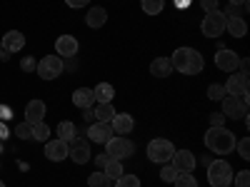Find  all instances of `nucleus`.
Returning <instances> with one entry per match:
<instances>
[{
  "label": "nucleus",
  "mask_w": 250,
  "mask_h": 187,
  "mask_svg": "<svg viewBox=\"0 0 250 187\" xmlns=\"http://www.w3.org/2000/svg\"><path fill=\"white\" fill-rule=\"evenodd\" d=\"M173 182H175V187H198V180L190 172H178V177Z\"/></svg>",
  "instance_id": "obj_30"
},
{
  "label": "nucleus",
  "mask_w": 250,
  "mask_h": 187,
  "mask_svg": "<svg viewBox=\"0 0 250 187\" xmlns=\"http://www.w3.org/2000/svg\"><path fill=\"white\" fill-rule=\"evenodd\" d=\"M0 50H3V43H0Z\"/></svg>",
  "instance_id": "obj_49"
},
{
  "label": "nucleus",
  "mask_w": 250,
  "mask_h": 187,
  "mask_svg": "<svg viewBox=\"0 0 250 187\" xmlns=\"http://www.w3.org/2000/svg\"><path fill=\"white\" fill-rule=\"evenodd\" d=\"M13 117V110L8 105H0V120H10Z\"/></svg>",
  "instance_id": "obj_42"
},
{
  "label": "nucleus",
  "mask_w": 250,
  "mask_h": 187,
  "mask_svg": "<svg viewBox=\"0 0 250 187\" xmlns=\"http://www.w3.org/2000/svg\"><path fill=\"white\" fill-rule=\"evenodd\" d=\"M62 70H65V62H62L60 55H45L43 60H38V68H35V73L43 80H55L58 75H62Z\"/></svg>",
  "instance_id": "obj_4"
},
{
  "label": "nucleus",
  "mask_w": 250,
  "mask_h": 187,
  "mask_svg": "<svg viewBox=\"0 0 250 187\" xmlns=\"http://www.w3.org/2000/svg\"><path fill=\"white\" fill-rule=\"evenodd\" d=\"M105 20H108V10L100 8V5H95V8H90L88 15H85V25H88V28H103V25H105Z\"/></svg>",
  "instance_id": "obj_20"
},
{
  "label": "nucleus",
  "mask_w": 250,
  "mask_h": 187,
  "mask_svg": "<svg viewBox=\"0 0 250 187\" xmlns=\"http://www.w3.org/2000/svg\"><path fill=\"white\" fill-rule=\"evenodd\" d=\"M78 40H75V35H60L58 40H55V53L60 55V57H75L78 55Z\"/></svg>",
  "instance_id": "obj_15"
},
{
  "label": "nucleus",
  "mask_w": 250,
  "mask_h": 187,
  "mask_svg": "<svg viewBox=\"0 0 250 187\" xmlns=\"http://www.w3.org/2000/svg\"><path fill=\"white\" fill-rule=\"evenodd\" d=\"M68 157L75 162V165H85V162H90V157H93V152H90V142L88 140H70L68 142Z\"/></svg>",
  "instance_id": "obj_9"
},
{
  "label": "nucleus",
  "mask_w": 250,
  "mask_h": 187,
  "mask_svg": "<svg viewBox=\"0 0 250 187\" xmlns=\"http://www.w3.org/2000/svg\"><path fill=\"white\" fill-rule=\"evenodd\" d=\"M230 5H248V0H230Z\"/></svg>",
  "instance_id": "obj_46"
},
{
  "label": "nucleus",
  "mask_w": 250,
  "mask_h": 187,
  "mask_svg": "<svg viewBox=\"0 0 250 187\" xmlns=\"http://www.w3.org/2000/svg\"><path fill=\"white\" fill-rule=\"evenodd\" d=\"M170 165L178 172H193L195 165H198V157L190 150H175L173 157H170Z\"/></svg>",
  "instance_id": "obj_12"
},
{
  "label": "nucleus",
  "mask_w": 250,
  "mask_h": 187,
  "mask_svg": "<svg viewBox=\"0 0 250 187\" xmlns=\"http://www.w3.org/2000/svg\"><path fill=\"white\" fill-rule=\"evenodd\" d=\"M220 102H223V115H225V117H230V120H243V117H248V102H243L240 97L225 95Z\"/></svg>",
  "instance_id": "obj_8"
},
{
  "label": "nucleus",
  "mask_w": 250,
  "mask_h": 187,
  "mask_svg": "<svg viewBox=\"0 0 250 187\" xmlns=\"http://www.w3.org/2000/svg\"><path fill=\"white\" fill-rule=\"evenodd\" d=\"M83 120H85L88 125L98 122V120H95V112H93V108H85V110H83Z\"/></svg>",
  "instance_id": "obj_40"
},
{
  "label": "nucleus",
  "mask_w": 250,
  "mask_h": 187,
  "mask_svg": "<svg viewBox=\"0 0 250 187\" xmlns=\"http://www.w3.org/2000/svg\"><path fill=\"white\" fill-rule=\"evenodd\" d=\"M173 152H175L173 142H170V140H165V137H155V140L148 142V157H150L153 162H160V165L170 162Z\"/></svg>",
  "instance_id": "obj_6"
},
{
  "label": "nucleus",
  "mask_w": 250,
  "mask_h": 187,
  "mask_svg": "<svg viewBox=\"0 0 250 187\" xmlns=\"http://www.w3.org/2000/svg\"><path fill=\"white\" fill-rule=\"evenodd\" d=\"M48 137H50V128H48L45 122L33 125V140H38V142H48Z\"/></svg>",
  "instance_id": "obj_29"
},
{
  "label": "nucleus",
  "mask_w": 250,
  "mask_h": 187,
  "mask_svg": "<svg viewBox=\"0 0 250 187\" xmlns=\"http://www.w3.org/2000/svg\"><path fill=\"white\" fill-rule=\"evenodd\" d=\"M173 73V65H170V57H155L150 62V75L155 77H168Z\"/></svg>",
  "instance_id": "obj_22"
},
{
  "label": "nucleus",
  "mask_w": 250,
  "mask_h": 187,
  "mask_svg": "<svg viewBox=\"0 0 250 187\" xmlns=\"http://www.w3.org/2000/svg\"><path fill=\"white\" fill-rule=\"evenodd\" d=\"M225 93L233 95V97H240L243 102H248V73H238V75H230L225 82Z\"/></svg>",
  "instance_id": "obj_10"
},
{
  "label": "nucleus",
  "mask_w": 250,
  "mask_h": 187,
  "mask_svg": "<svg viewBox=\"0 0 250 187\" xmlns=\"http://www.w3.org/2000/svg\"><path fill=\"white\" fill-rule=\"evenodd\" d=\"M225 30L230 33L233 37H245V33H248V23H245L243 18L230 15V18H225Z\"/></svg>",
  "instance_id": "obj_21"
},
{
  "label": "nucleus",
  "mask_w": 250,
  "mask_h": 187,
  "mask_svg": "<svg viewBox=\"0 0 250 187\" xmlns=\"http://www.w3.org/2000/svg\"><path fill=\"white\" fill-rule=\"evenodd\" d=\"M43 117H45V102L43 100H30L25 105V122L38 125V122H43Z\"/></svg>",
  "instance_id": "obj_18"
},
{
  "label": "nucleus",
  "mask_w": 250,
  "mask_h": 187,
  "mask_svg": "<svg viewBox=\"0 0 250 187\" xmlns=\"http://www.w3.org/2000/svg\"><path fill=\"white\" fill-rule=\"evenodd\" d=\"M110 128H113L115 135H128V132L135 128V120H133V115H128V112H115V117L110 120Z\"/></svg>",
  "instance_id": "obj_16"
},
{
  "label": "nucleus",
  "mask_w": 250,
  "mask_h": 187,
  "mask_svg": "<svg viewBox=\"0 0 250 187\" xmlns=\"http://www.w3.org/2000/svg\"><path fill=\"white\" fill-rule=\"evenodd\" d=\"M228 187H233V185H228Z\"/></svg>",
  "instance_id": "obj_50"
},
{
  "label": "nucleus",
  "mask_w": 250,
  "mask_h": 187,
  "mask_svg": "<svg viewBox=\"0 0 250 187\" xmlns=\"http://www.w3.org/2000/svg\"><path fill=\"white\" fill-rule=\"evenodd\" d=\"M140 5L148 15H160V10L165 8V0H140Z\"/></svg>",
  "instance_id": "obj_28"
},
{
  "label": "nucleus",
  "mask_w": 250,
  "mask_h": 187,
  "mask_svg": "<svg viewBox=\"0 0 250 187\" xmlns=\"http://www.w3.org/2000/svg\"><path fill=\"white\" fill-rule=\"evenodd\" d=\"M135 152V145L128 137H110L105 142V155L110 160H125V157H133Z\"/></svg>",
  "instance_id": "obj_7"
},
{
  "label": "nucleus",
  "mask_w": 250,
  "mask_h": 187,
  "mask_svg": "<svg viewBox=\"0 0 250 187\" xmlns=\"http://www.w3.org/2000/svg\"><path fill=\"white\" fill-rule=\"evenodd\" d=\"M75 135H78V130H75V125H73V122L62 120V122L58 125V137H60V140L70 142V140H75Z\"/></svg>",
  "instance_id": "obj_25"
},
{
  "label": "nucleus",
  "mask_w": 250,
  "mask_h": 187,
  "mask_svg": "<svg viewBox=\"0 0 250 187\" xmlns=\"http://www.w3.org/2000/svg\"><path fill=\"white\" fill-rule=\"evenodd\" d=\"M0 187H5V182H3V180H0Z\"/></svg>",
  "instance_id": "obj_48"
},
{
  "label": "nucleus",
  "mask_w": 250,
  "mask_h": 187,
  "mask_svg": "<svg viewBox=\"0 0 250 187\" xmlns=\"http://www.w3.org/2000/svg\"><path fill=\"white\" fill-rule=\"evenodd\" d=\"M235 150H238V155H240L243 160H250V140L243 137L240 142H235Z\"/></svg>",
  "instance_id": "obj_35"
},
{
  "label": "nucleus",
  "mask_w": 250,
  "mask_h": 187,
  "mask_svg": "<svg viewBox=\"0 0 250 187\" xmlns=\"http://www.w3.org/2000/svg\"><path fill=\"white\" fill-rule=\"evenodd\" d=\"M175 177H178V170L173 168V165L165 162V165H163V170H160V180H163V182H173Z\"/></svg>",
  "instance_id": "obj_33"
},
{
  "label": "nucleus",
  "mask_w": 250,
  "mask_h": 187,
  "mask_svg": "<svg viewBox=\"0 0 250 187\" xmlns=\"http://www.w3.org/2000/svg\"><path fill=\"white\" fill-rule=\"evenodd\" d=\"M115 187H140V177L138 175H120L115 180Z\"/></svg>",
  "instance_id": "obj_31"
},
{
  "label": "nucleus",
  "mask_w": 250,
  "mask_h": 187,
  "mask_svg": "<svg viewBox=\"0 0 250 187\" xmlns=\"http://www.w3.org/2000/svg\"><path fill=\"white\" fill-rule=\"evenodd\" d=\"M73 105L75 108H93L95 105V95H93V88H78L73 93Z\"/></svg>",
  "instance_id": "obj_19"
},
{
  "label": "nucleus",
  "mask_w": 250,
  "mask_h": 187,
  "mask_svg": "<svg viewBox=\"0 0 250 187\" xmlns=\"http://www.w3.org/2000/svg\"><path fill=\"white\" fill-rule=\"evenodd\" d=\"M200 33L205 37H220L225 33V15H223V10L205 13L203 23H200Z\"/></svg>",
  "instance_id": "obj_5"
},
{
  "label": "nucleus",
  "mask_w": 250,
  "mask_h": 187,
  "mask_svg": "<svg viewBox=\"0 0 250 187\" xmlns=\"http://www.w3.org/2000/svg\"><path fill=\"white\" fill-rule=\"evenodd\" d=\"M228 93H225V88L223 85H218V82H213V85L210 88H208V97H210V100H223Z\"/></svg>",
  "instance_id": "obj_34"
},
{
  "label": "nucleus",
  "mask_w": 250,
  "mask_h": 187,
  "mask_svg": "<svg viewBox=\"0 0 250 187\" xmlns=\"http://www.w3.org/2000/svg\"><path fill=\"white\" fill-rule=\"evenodd\" d=\"M95 120L98 122H110L115 117V108H113V102H98L95 105Z\"/></svg>",
  "instance_id": "obj_24"
},
{
  "label": "nucleus",
  "mask_w": 250,
  "mask_h": 187,
  "mask_svg": "<svg viewBox=\"0 0 250 187\" xmlns=\"http://www.w3.org/2000/svg\"><path fill=\"white\" fill-rule=\"evenodd\" d=\"M35 68H38L35 57H23V60H20V70H23V73H33Z\"/></svg>",
  "instance_id": "obj_37"
},
{
  "label": "nucleus",
  "mask_w": 250,
  "mask_h": 187,
  "mask_svg": "<svg viewBox=\"0 0 250 187\" xmlns=\"http://www.w3.org/2000/svg\"><path fill=\"white\" fill-rule=\"evenodd\" d=\"M170 65L183 75H200L203 70V55L195 48H178L170 55Z\"/></svg>",
  "instance_id": "obj_1"
},
{
  "label": "nucleus",
  "mask_w": 250,
  "mask_h": 187,
  "mask_svg": "<svg viewBox=\"0 0 250 187\" xmlns=\"http://www.w3.org/2000/svg\"><path fill=\"white\" fill-rule=\"evenodd\" d=\"M208 182H210V187L233 185V168L225 160H210L208 162Z\"/></svg>",
  "instance_id": "obj_3"
},
{
  "label": "nucleus",
  "mask_w": 250,
  "mask_h": 187,
  "mask_svg": "<svg viewBox=\"0 0 250 187\" xmlns=\"http://www.w3.org/2000/svg\"><path fill=\"white\" fill-rule=\"evenodd\" d=\"M0 137H8V128H5L3 122H0Z\"/></svg>",
  "instance_id": "obj_45"
},
{
  "label": "nucleus",
  "mask_w": 250,
  "mask_h": 187,
  "mask_svg": "<svg viewBox=\"0 0 250 187\" xmlns=\"http://www.w3.org/2000/svg\"><path fill=\"white\" fill-rule=\"evenodd\" d=\"M190 3H193V0H175V8L185 10V8H190Z\"/></svg>",
  "instance_id": "obj_44"
},
{
  "label": "nucleus",
  "mask_w": 250,
  "mask_h": 187,
  "mask_svg": "<svg viewBox=\"0 0 250 187\" xmlns=\"http://www.w3.org/2000/svg\"><path fill=\"white\" fill-rule=\"evenodd\" d=\"M103 172H105L110 180H118L120 175H125V170H123V162H120V160H108V165L103 168Z\"/></svg>",
  "instance_id": "obj_27"
},
{
  "label": "nucleus",
  "mask_w": 250,
  "mask_h": 187,
  "mask_svg": "<svg viewBox=\"0 0 250 187\" xmlns=\"http://www.w3.org/2000/svg\"><path fill=\"white\" fill-rule=\"evenodd\" d=\"M233 187H250V172H248V170L238 172V175H235V185H233Z\"/></svg>",
  "instance_id": "obj_36"
},
{
  "label": "nucleus",
  "mask_w": 250,
  "mask_h": 187,
  "mask_svg": "<svg viewBox=\"0 0 250 187\" xmlns=\"http://www.w3.org/2000/svg\"><path fill=\"white\" fill-rule=\"evenodd\" d=\"M240 65V55L233 53V50H228V48H220L215 53V68L223 70V73H235Z\"/></svg>",
  "instance_id": "obj_11"
},
{
  "label": "nucleus",
  "mask_w": 250,
  "mask_h": 187,
  "mask_svg": "<svg viewBox=\"0 0 250 187\" xmlns=\"http://www.w3.org/2000/svg\"><path fill=\"white\" fill-rule=\"evenodd\" d=\"M200 8L205 13H213V10H218V0H200Z\"/></svg>",
  "instance_id": "obj_39"
},
{
  "label": "nucleus",
  "mask_w": 250,
  "mask_h": 187,
  "mask_svg": "<svg viewBox=\"0 0 250 187\" xmlns=\"http://www.w3.org/2000/svg\"><path fill=\"white\" fill-rule=\"evenodd\" d=\"M45 157H48L50 162L65 160V157H68V142H65V140H60V137L48 140V142H45Z\"/></svg>",
  "instance_id": "obj_14"
},
{
  "label": "nucleus",
  "mask_w": 250,
  "mask_h": 187,
  "mask_svg": "<svg viewBox=\"0 0 250 187\" xmlns=\"http://www.w3.org/2000/svg\"><path fill=\"white\" fill-rule=\"evenodd\" d=\"M108 155L105 152H100V155H95V168H105V165H108Z\"/></svg>",
  "instance_id": "obj_41"
},
{
  "label": "nucleus",
  "mask_w": 250,
  "mask_h": 187,
  "mask_svg": "<svg viewBox=\"0 0 250 187\" xmlns=\"http://www.w3.org/2000/svg\"><path fill=\"white\" fill-rule=\"evenodd\" d=\"M210 128H225V115L223 112H213L210 115Z\"/></svg>",
  "instance_id": "obj_38"
},
{
  "label": "nucleus",
  "mask_w": 250,
  "mask_h": 187,
  "mask_svg": "<svg viewBox=\"0 0 250 187\" xmlns=\"http://www.w3.org/2000/svg\"><path fill=\"white\" fill-rule=\"evenodd\" d=\"M235 135L225 128H210L205 132V148L215 155H228L235 150Z\"/></svg>",
  "instance_id": "obj_2"
},
{
  "label": "nucleus",
  "mask_w": 250,
  "mask_h": 187,
  "mask_svg": "<svg viewBox=\"0 0 250 187\" xmlns=\"http://www.w3.org/2000/svg\"><path fill=\"white\" fill-rule=\"evenodd\" d=\"M15 137H20V140H30V137H33V125H30V122H20V125H15Z\"/></svg>",
  "instance_id": "obj_32"
},
{
  "label": "nucleus",
  "mask_w": 250,
  "mask_h": 187,
  "mask_svg": "<svg viewBox=\"0 0 250 187\" xmlns=\"http://www.w3.org/2000/svg\"><path fill=\"white\" fill-rule=\"evenodd\" d=\"M3 50H8V53H18V50H23L25 48V35L20 33V30H8L5 35H3Z\"/></svg>",
  "instance_id": "obj_17"
},
{
  "label": "nucleus",
  "mask_w": 250,
  "mask_h": 187,
  "mask_svg": "<svg viewBox=\"0 0 250 187\" xmlns=\"http://www.w3.org/2000/svg\"><path fill=\"white\" fill-rule=\"evenodd\" d=\"M65 3H68L70 8H85V5L90 3V0H65Z\"/></svg>",
  "instance_id": "obj_43"
},
{
  "label": "nucleus",
  "mask_w": 250,
  "mask_h": 187,
  "mask_svg": "<svg viewBox=\"0 0 250 187\" xmlns=\"http://www.w3.org/2000/svg\"><path fill=\"white\" fill-rule=\"evenodd\" d=\"M93 95H95V102H113L115 88L110 85V82H100V85H95Z\"/></svg>",
  "instance_id": "obj_23"
},
{
  "label": "nucleus",
  "mask_w": 250,
  "mask_h": 187,
  "mask_svg": "<svg viewBox=\"0 0 250 187\" xmlns=\"http://www.w3.org/2000/svg\"><path fill=\"white\" fill-rule=\"evenodd\" d=\"M8 57H10V53H8V50H0V60H8Z\"/></svg>",
  "instance_id": "obj_47"
},
{
  "label": "nucleus",
  "mask_w": 250,
  "mask_h": 187,
  "mask_svg": "<svg viewBox=\"0 0 250 187\" xmlns=\"http://www.w3.org/2000/svg\"><path fill=\"white\" fill-rule=\"evenodd\" d=\"M113 128L110 122H93L88 128V142H98V145H105L110 137H113Z\"/></svg>",
  "instance_id": "obj_13"
},
{
  "label": "nucleus",
  "mask_w": 250,
  "mask_h": 187,
  "mask_svg": "<svg viewBox=\"0 0 250 187\" xmlns=\"http://www.w3.org/2000/svg\"><path fill=\"white\" fill-rule=\"evenodd\" d=\"M88 187H113V180L105 172H93L88 175Z\"/></svg>",
  "instance_id": "obj_26"
}]
</instances>
